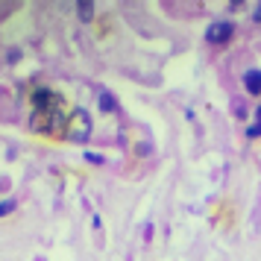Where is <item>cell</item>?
<instances>
[{"label":"cell","instance_id":"1","mask_svg":"<svg viewBox=\"0 0 261 261\" xmlns=\"http://www.w3.org/2000/svg\"><path fill=\"white\" fill-rule=\"evenodd\" d=\"M91 135V118L85 109H76L71 118H68V138L71 141H85Z\"/></svg>","mask_w":261,"mask_h":261},{"label":"cell","instance_id":"2","mask_svg":"<svg viewBox=\"0 0 261 261\" xmlns=\"http://www.w3.org/2000/svg\"><path fill=\"white\" fill-rule=\"evenodd\" d=\"M232 33H235V27L229 24V21H214V24L208 27L205 38H208L212 44H223V41H229V38H232Z\"/></svg>","mask_w":261,"mask_h":261},{"label":"cell","instance_id":"3","mask_svg":"<svg viewBox=\"0 0 261 261\" xmlns=\"http://www.w3.org/2000/svg\"><path fill=\"white\" fill-rule=\"evenodd\" d=\"M244 85L249 94H261V71H247L244 73Z\"/></svg>","mask_w":261,"mask_h":261},{"label":"cell","instance_id":"4","mask_svg":"<svg viewBox=\"0 0 261 261\" xmlns=\"http://www.w3.org/2000/svg\"><path fill=\"white\" fill-rule=\"evenodd\" d=\"M100 109H103V112H112V109H115V97L103 91V94H100Z\"/></svg>","mask_w":261,"mask_h":261},{"label":"cell","instance_id":"5","mask_svg":"<svg viewBox=\"0 0 261 261\" xmlns=\"http://www.w3.org/2000/svg\"><path fill=\"white\" fill-rule=\"evenodd\" d=\"M76 9H80V18H83V21H91V15H94V6H91V3H80Z\"/></svg>","mask_w":261,"mask_h":261},{"label":"cell","instance_id":"6","mask_svg":"<svg viewBox=\"0 0 261 261\" xmlns=\"http://www.w3.org/2000/svg\"><path fill=\"white\" fill-rule=\"evenodd\" d=\"M9 212H15V200H3L0 202V217H6Z\"/></svg>","mask_w":261,"mask_h":261},{"label":"cell","instance_id":"7","mask_svg":"<svg viewBox=\"0 0 261 261\" xmlns=\"http://www.w3.org/2000/svg\"><path fill=\"white\" fill-rule=\"evenodd\" d=\"M252 18H255V21H261V3H258V9H255V15H252Z\"/></svg>","mask_w":261,"mask_h":261},{"label":"cell","instance_id":"8","mask_svg":"<svg viewBox=\"0 0 261 261\" xmlns=\"http://www.w3.org/2000/svg\"><path fill=\"white\" fill-rule=\"evenodd\" d=\"M255 123L261 126V106H258V112H255Z\"/></svg>","mask_w":261,"mask_h":261}]
</instances>
